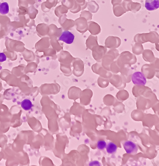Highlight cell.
Listing matches in <instances>:
<instances>
[{
    "instance_id": "1",
    "label": "cell",
    "mask_w": 159,
    "mask_h": 166,
    "mask_svg": "<svg viewBox=\"0 0 159 166\" xmlns=\"http://www.w3.org/2000/svg\"><path fill=\"white\" fill-rule=\"evenodd\" d=\"M132 81L135 85H145L147 83L146 77L143 73L141 72H136L132 75Z\"/></svg>"
},
{
    "instance_id": "2",
    "label": "cell",
    "mask_w": 159,
    "mask_h": 166,
    "mask_svg": "<svg viewBox=\"0 0 159 166\" xmlns=\"http://www.w3.org/2000/svg\"><path fill=\"white\" fill-rule=\"evenodd\" d=\"M124 148L126 152L130 154H136L138 152V147L131 141H127L124 143Z\"/></svg>"
},
{
    "instance_id": "3",
    "label": "cell",
    "mask_w": 159,
    "mask_h": 166,
    "mask_svg": "<svg viewBox=\"0 0 159 166\" xmlns=\"http://www.w3.org/2000/svg\"><path fill=\"white\" fill-rule=\"evenodd\" d=\"M75 36L69 31H65L62 34L61 36H60L59 38V41H64V43L67 44H71L73 43Z\"/></svg>"
},
{
    "instance_id": "4",
    "label": "cell",
    "mask_w": 159,
    "mask_h": 166,
    "mask_svg": "<svg viewBox=\"0 0 159 166\" xmlns=\"http://www.w3.org/2000/svg\"><path fill=\"white\" fill-rule=\"evenodd\" d=\"M145 7L148 11H154L159 8V0H146Z\"/></svg>"
},
{
    "instance_id": "5",
    "label": "cell",
    "mask_w": 159,
    "mask_h": 166,
    "mask_svg": "<svg viewBox=\"0 0 159 166\" xmlns=\"http://www.w3.org/2000/svg\"><path fill=\"white\" fill-rule=\"evenodd\" d=\"M21 105L22 108H23V109L26 111L30 110V109H31V108L33 107V104H32L31 101H30V100L27 99L22 101Z\"/></svg>"
},
{
    "instance_id": "6",
    "label": "cell",
    "mask_w": 159,
    "mask_h": 166,
    "mask_svg": "<svg viewBox=\"0 0 159 166\" xmlns=\"http://www.w3.org/2000/svg\"><path fill=\"white\" fill-rule=\"evenodd\" d=\"M9 11V5L7 2H4L0 4V13L2 15L7 14Z\"/></svg>"
},
{
    "instance_id": "7",
    "label": "cell",
    "mask_w": 159,
    "mask_h": 166,
    "mask_svg": "<svg viewBox=\"0 0 159 166\" xmlns=\"http://www.w3.org/2000/svg\"><path fill=\"white\" fill-rule=\"evenodd\" d=\"M106 150L107 152H108V153L112 154L115 153V152H116L117 150V147L114 143L110 142L107 146Z\"/></svg>"
},
{
    "instance_id": "8",
    "label": "cell",
    "mask_w": 159,
    "mask_h": 166,
    "mask_svg": "<svg viewBox=\"0 0 159 166\" xmlns=\"http://www.w3.org/2000/svg\"><path fill=\"white\" fill-rule=\"evenodd\" d=\"M106 146V142L105 141H98V143H97V148L98 149H99L100 150H103L105 149Z\"/></svg>"
},
{
    "instance_id": "9",
    "label": "cell",
    "mask_w": 159,
    "mask_h": 166,
    "mask_svg": "<svg viewBox=\"0 0 159 166\" xmlns=\"http://www.w3.org/2000/svg\"><path fill=\"white\" fill-rule=\"evenodd\" d=\"M7 60V57L4 53H0V62H4Z\"/></svg>"
},
{
    "instance_id": "10",
    "label": "cell",
    "mask_w": 159,
    "mask_h": 166,
    "mask_svg": "<svg viewBox=\"0 0 159 166\" xmlns=\"http://www.w3.org/2000/svg\"><path fill=\"white\" fill-rule=\"evenodd\" d=\"M90 166H100V163L97 161H93L90 163Z\"/></svg>"
}]
</instances>
